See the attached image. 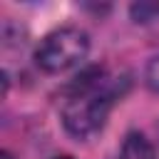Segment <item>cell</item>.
<instances>
[{"label":"cell","mask_w":159,"mask_h":159,"mask_svg":"<svg viewBox=\"0 0 159 159\" xmlns=\"http://www.w3.org/2000/svg\"><path fill=\"white\" fill-rule=\"evenodd\" d=\"M119 94H122L119 82L114 77H107L104 70L84 72L70 87V94L62 104L65 129L77 139H87L97 134L104 127L107 114Z\"/></svg>","instance_id":"1"},{"label":"cell","mask_w":159,"mask_h":159,"mask_svg":"<svg viewBox=\"0 0 159 159\" xmlns=\"http://www.w3.org/2000/svg\"><path fill=\"white\" fill-rule=\"evenodd\" d=\"M89 52V37L80 27H60L42 37L35 50V62L45 72H65L80 65Z\"/></svg>","instance_id":"2"},{"label":"cell","mask_w":159,"mask_h":159,"mask_svg":"<svg viewBox=\"0 0 159 159\" xmlns=\"http://www.w3.org/2000/svg\"><path fill=\"white\" fill-rule=\"evenodd\" d=\"M117 159H154V149L142 134L132 132V134H127Z\"/></svg>","instance_id":"3"},{"label":"cell","mask_w":159,"mask_h":159,"mask_svg":"<svg viewBox=\"0 0 159 159\" xmlns=\"http://www.w3.org/2000/svg\"><path fill=\"white\" fill-rule=\"evenodd\" d=\"M147 82L152 89L159 92V57H154L149 65H147Z\"/></svg>","instance_id":"4"},{"label":"cell","mask_w":159,"mask_h":159,"mask_svg":"<svg viewBox=\"0 0 159 159\" xmlns=\"http://www.w3.org/2000/svg\"><path fill=\"white\" fill-rule=\"evenodd\" d=\"M0 159H12V154H10V152H2V154H0Z\"/></svg>","instance_id":"5"},{"label":"cell","mask_w":159,"mask_h":159,"mask_svg":"<svg viewBox=\"0 0 159 159\" xmlns=\"http://www.w3.org/2000/svg\"><path fill=\"white\" fill-rule=\"evenodd\" d=\"M55 159H72V157H55Z\"/></svg>","instance_id":"6"}]
</instances>
